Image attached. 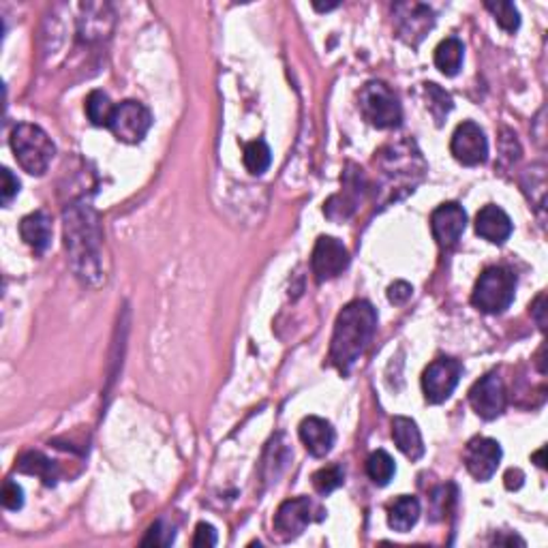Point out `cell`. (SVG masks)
I'll list each match as a JSON object with an SVG mask.
<instances>
[{
	"label": "cell",
	"mask_w": 548,
	"mask_h": 548,
	"mask_svg": "<svg viewBox=\"0 0 548 548\" xmlns=\"http://www.w3.org/2000/svg\"><path fill=\"white\" fill-rule=\"evenodd\" d=\"M242 161H244V168H247L251 174L261 176L268 168H270L272 152H270V148H268L264 140L249 142V144L244 146Z\"/></svg>",
	"instance_id": "cb8c5ba5"
},
{
	"label": "cell",
	"mask_w": 548,
	"mask_h": 548,
	"mask_svg": "<svg viewBox=\"0 0 548 548\" xmlns=\"http://www.w3.org/2000/svg\"><path fill=\"white\" fill-rule=\"evenodd\" d=\"M17 470L28 473V476L41 478L45 487H54L56 480H59V470H56L54 461H50L41 452H26L17 461Z\"/></svg>",
	"instance_id": "7402d4cb"
},
{
	"label": "cell",
	"mask_w": 548,
	"mask_h": 548,
	"mask_svg": "<svg viewBox=\"0 0 548 548\" xmlns=\"http://www.w3.org/2000/svg\"><path fill=\"white\" fill-rule=\"evenodd\" d=\"M174 542V527H168L163 521H157L148 529L146 538L142 540L144 546H169Z\"/></svg>",
	"instance_id": "f1b7e54d"
},
{
	"label": "cell",
	"mask_w": 548,
	"mask_h": 548,
	"mask_svg": "<svg viewBox=\"0 0 548 548\" xmlns=\"http://www.w3.org/2000/svg\"><path fill=\"white\" fill-rule=\"evenodd\" d=\"M3 506L14 512H17L22 506H24V489H22L17 482H14V480H7V482H5Z\"/></svg>",
	"instance_id": "f546056e"
},
{
	"label": "cell",
	"mask_w": 548,
	"mask_h": 548,
	"mask_svg": "<svg viewBox=\"0 0 548 548\" xmlns=\"http://www.w3.org/2000/svg\"><path fill=\"white\" fill-rule=\"evenodd\" d=\"M345 482V471L341 465H328L313 473V487L319 495H330Z\"/></svg>",
	"instance_id": "4316f807"
},
{
	"label": "cell",
	"mask_w": 548,
	"mask_h": 548,
	"mask_svg": "<svg viewBox=\"0 0 548 548\" xmlns=\"http://www.w3.org/2000/svg\"><path fill=\"white\" fill-rule=\"evenodd\" d=\"M216 529L208 523H199L196 529V538H193V546H216Z\"/></svg>",
	"instance_id": "d6a6232c"
},
{
	"label": "cell",
	"mask_w": 548,
	"mask_h": 548,
	"mask_svg": "<svg viewBox=\"0 0 548 548\" xmlns=\"http://www.w3.org/2000/svg\"><path fill=\"white\" fill-rule=\"evenodd\" d=\"M504 480H506V489L507 490H518L523 487L525 473L521 470H507Z\"/></svg>",
	"instance_id": "836d02e7"
},
{
	"label": "cell",
	"mask_w": 548,
	"mask_h": 548,
	"mask_svg": "<svg viewBox=\"0 0 548 548\" xmlns=\"http://www.w3.org/2000/svg\"><path fill=\"white\" fill-rule=\"evenodd\" d=\"M411 294H414V288L405 281H397L388 288V300H390L392 305H405V302L411 298Z\"/></svg>",
	"instance_id": "1f68e13d"
},
{
	"label": "cell",
	"mask_w": 548,
	"mask_h": 548,
	"mask_svg": "<svg viewBox=\"0 0 548 548\" xmlns=\"http://www.w3.org/2000/svg\"><path fill=\"white\" fill-rule=\"evenodd\" d=\"M501 445L490 437H473L465 450V467L478 482H489L501 462Z\"/></svg>",
	"instance_id": "7c38bea8"
},
{
	"label": "cell",
	"mask_w": 548,
	"mask_h": 548,
	"mask_svg": "<svg viewBox=\"0 0 548 548\" xmlns=\"http://www.w3.org/2000/svg\"><path fill=\"white\" fill-rule=\"evenodd\" d=\"M360 112L364 120L377 129H394L401 124V103L384 82H369L360 90Z\"/></svg>",
	"instance_id": "5b68a950"
},
{
	"label": "cell",
	"mask_w": 548,
	"mask_h": 548,
	"mask_svg": "<svg viewBox=\"0 0 548 548\" xmlns=\"http://www.w3.org/2000/svg\"><path fill=\"white\" fill-rule=\"evenodd\" d=\"M420 501L411 495H401L388 506V525L398 534H407V531L418 523L420 518Z\"/></svg>",
	"instance_id": "ffe728a7"
},
{
	"label": "cell",
	"mask_w": 548,
	"mask_h": 548,
	"mask_svg": "<svg viewBox=\"0 0 548 548\" xmlns=\"http://www.w3.org/2000/svg\"><path fill=\"white\" fill-rule=\"evenodd\" d=\"M360 193H362V174L347 171L345 180H342V193L334 196L325 204V215L330 219H347L353 213V208H356Z\"/></svg>",
	"instance_id": "ac0fdd59"
},
{
	"label": "cell",
	"mask_w": 548,
	"mask_h": 548,
	"mask_svg": "<svg viewBox=\"0 0 548 548\" xmlns=\"http://www.w3.org/2000/svg\"><path fill=\"white\" fill-rule=\"evenodd\" d=\"M347 266H350V251L345 249V244L333 236H319L311 255V268L317 281L324 283L336 279L342 270H347Z\"/></svg>",
	"instance_id": "ba28073f"
},
{
	"label": "cell",
	"mask_w": 548,
	"mask_h": 548,
	"mask_svg": "<svg viewBox=\"0 0 548 548\" xmlns=\"http://www.w3.org/2000/svg\"><path fill=\"white\" fill-rule=\"evenodd\" d=\"M467 227V213L456 202H445L431 215L433 238L442 249H452Z\"/></svg>",
	"instance_id": "4fadbf2b"
},
{
	"label": "cell",
	"mask_w": 548,
	"mask_h": 548,
	"mask_svg": "<svg viewBox=\"0 0 548 548\" xmlns=\"http://www.w3.org/2000/svg\"><path fill=\"white\" fill-rule=\"evenodd\" d=\"M298 433H300L302 443H305V448L313 456H317V459L330 454V450H333L334 439H336L333 425H330L328 420L317 418V416H308V418L302 420Z\"/></svg>",
	"instance_id": "9a60e30c"
},
{
	"label": "cell",
	"mask_w": 548,
	"mask_h": 548,
	"mask_svg": "<svg viewBox=\"0 0 548 548\" xmlns=\"http://www.w3.org/2000/svg\"><path fill=\"white\" fill-rule=\"evenodd\" d=\"M20 236L32 251H37V253H43V251L50 247V240H51L50 216L41 213V210H39V213H32V215L24 216V219H22V223H20Z\"/></svg>",
	"instance_id": "d6986e66"
},
{
	"label": "cell",
	"mask_w": 548,
	"mask_h": 548,
	"mask_svg": "<svg viewBox=\"0 0 548 548\" xmlns=\"http://www.w3.org/2000/svg\"><path fill=\"white\" fill-rule=\"evenodd\" d=\"M313 7H315L317 11H333V9L339 7V3H333V5H319V3H315V5H313Z\"/></svg>",
	"instance_id": "d590c367"
},
{
	"label": "cell",
	"mask_w": 548,
	"mask_h": 548,
	"mask_svg": "<svg viewBox=\"0 0 548 548\" xmlns=\"http://www.w3.org/2000/svg\"><path fill=\"white\" fill-rule=\"evenodd\" d=\"M0 176H3V188H0V196H3V206H9L14 202V197L20 193V180L15 178L14 174H11V169L5 168L0 171Z\"/></svg>",
	"instance_id": "4dcf8cb0"
},
{
	"label": "cell",
	"mask_w": 548,
	"mask_h": 548,
	"mask_svg": "<svg viewBox=\"0 0 548 548\" xmlns=\"http://www.w3.org/2000/svg\"><path fill=\"white\" fill-rule=\"evenodd\" d=\"M476 232L490 244H504L512 236V221L499 206L489 204L476 216Z\"/></svg>",
	"instance_id": "2e32d148"
},
{
	"label": "cell",
	"mask_w": 548,
	"mask_h": 548,
	"mask_svg": "<svg viewBox=\"0 0 548 548\" xmlns=\"http://www.w3.org/2000/svg\"><path fill=\"white\" fill-rule=\"evenodd\" d=\"M367 473L377 487H386V484H390L394 473H397V465H394L392 456L386 450H377V452L369 456Z\"/></svg>",
	"instance_id": "d4e9b609"
},
{
	"label": "cell",
	"mask_w": 548,
	"mask_h": 548,
	"mask_svg": "<svg viewBox=\"0 0 548 548\" xmlns=\"http://www.w3.org/2000/svg\"><path fill=\"white\" fill-rule=\"evenodd\" d=\"M11 151H14L20 168L31 176H43L48 171L56 146L41 127L22 123L11 131Z\"/></svg>",
	"instance_id": "3957f363"
},
{
	"label": "cell",
	"mask_w": 548,
	"mask_h": 548,
	"mask_svg": "<svg viewBox=\"0 0 548 548\" xmlns=\"http://www.w3.org/2000/svg\"><path fill=\"white\" fill-rule=\"evenodd\" d=\"M425 93L428 99V110L433 112V116L437 118V123H442L443 116H448V112L452 110V96L445 90L439 88L437 84H425Z\"/></svg>",
	"instance_id": "83f0119b"
},
{
	"label": "cell",
	"mask_w": 548,
	"mask_h": 548,
	"mask_svg": "<svg viewBox=\"0 0 548 548\" xmlns=\"http://www.w3.org/2000/svg\"><path fill=\"white\" fill-rule=\"evenodd\" d=\"M315 510V504H313L308 497H296V499L285 501L277 510V514H274V529H277L285 540L298 538L308 525L317 521V518L313 516Z\"/></svg>",
	"instance_id": "5bb4252c"
},
{
	"label": "cell",
	"mask_w": 548,
	"mask_h": 548,
	"mask_svg": "<svg viewBox=\"0 0 548 548\" xmlns=\"http://www.w3.org/2000/svg\"><path fill=\"white\" fill-rule=\"evenodd\" d=\"M484 7L495 15V22L506 32H516L518 26H521V14H518V9L512 3H506V0L493 3V0H489V3H484Z\"/></svg>",
	"instance_id": "484cf974"
},
{
	"label": "cell",
	"mask_w": 548,
	"mask_h": 548,
	"mask_svg": "<svg viewBox=\"0 0 548 548\" xmlns=\"http://www.w3.org/2000/svg\"><path fill=\"white\" fill-rule=\"evenodd\" d=\"M462 375V364L454 358H437L428 364L422 375V392L428 403L439 405L448 401L459 386Z\"/></svg>",
	"instance_id": "8992f818"
},
{
	"label": "cell",
	"mask_w": 548,
	"mask_h": 548,
	"mask_svg": "<svg viewBox=\"0 0 548 548\" xmlns=\"http://www.w3.org/2000/svg\"><path fill=\"white\" fill-rule=\"evenodd\" d=\"M450 151L459 163L467 165V168H476L489 159V140L476 123L467 120L456 127L452 142H450Z\"/></svg>",
	"instance_id": "9c48e42d"
},
{
	"label": "cell",
	"mask_w": 548,
	"mask_h": 548,
	"mask_svg": "<svg viewBox=\"0 0 548 548\" xmlns=\"http://www.w3.org/2000/svg\"><path fill=\"white\" fill-rule=\"evenodd\" d=\"M534 461L538 462V467H544V450H540V452L534 454Z\"/></svg>",
	"instance_id": "8d00e7d4"
},
{
	"label": "cell",
	"mask_w": 548,
	"mask_h": 548,
	"mask_svg": "<svg viewBox=\"0 0 548 548\" xmlns=\"http://www.w3.org/2000/svg\"><path fill=\"white\" fill-rule=\"evenodd\" d=\"M114 112H116V105L110 101V96L101 90H93L86 99V114H88V120L95 124V127H105L110 129Z\"/></svg>",
	"instance_id": "603a6c76"
},
{
	"label": "cell",
	"mask_w": 548,
	"mask_h": 548,
	"mask_svg": "<svg viewBox=\"0 0 548 548\" xmlns=\"http://www.w3.org/2000/svg\"><path fill=\"white\" fill-rule=\"evenodd\" d=\"M65 236H67V249L71 251L73 268H76L79 277L90 279L99 277V227H96L95 215L88 208H73L67 213L65 223Z\"/></svg>",
	"instance_id": "7a4b0ae2"
},
{
	"label": "cell",
	"mask_w": 548,
	"mask_h": 548,
	"mask_svg": "<svg viewBox=\"0 0 548 548\" xmlns=\"http://www.w3.org/2000/svg\"><path fill=\"white\" fill-rule=\"evenodd\" d=\"M152 127V114L140 101H123L114 112L110 131L118 142L140 144Z\"/></svg>",
	"instance_id": "52a82bcc"
},
{
	"label": "cell",
	"mask_w": 548,
	"mask_h": 548,
	"mask_svg": "<svg viewBox=\"0 0 548 548\" xmlns=\"http://www.w3.org/2000/svg\"><path fill=\"white\" fill-rule=\"evenodd\" d=\"M534 315H535V319H538V325L542 330L546 328V322H544V294L542 296H538V300H535V305H534Z\"/></svg>",
	"instance_id": "e575fe53"
},
{
	"label": "cell",
	"mask_w": 548,
	"mask_h": 548,
	"mask_svg": "<svg viewBox=\"0 0 548 548\" xmlns=\"http://www.w3.org/2000/svg\"><path fill=\"white\" fill-rule=\"evenodd\" d=\"M462 56H465V48L456 37L443 39L435 50V67L443 76L454 78L462 67Z\"/></svg>",
	"instance_id": "44dd1931"
},
{
	"label": "cell",
	"mask_w": 548,
	"mask_h": 548,
	"mask_svg": "<svg viewBox=\"0 0 548 548\" xmlns=\"http://www.w3.org/2000/svg\"><path fill=\"white\" fill-rule=\"evenodd\" d=\"M394 15H397L398 37L409 45H418L425 39V34L431 31L433 24H435L433 9L422 3L394 5Z\"/></svg>",
	"instance_id": "8fae6325"
},
{
	"label": "cell",
	"mask_w": 548,
	"mask_h": 548,
	"mask_svg": "<svg viewBox=\"0 0 548 548\" xmlns=\"http://www.w3.org/2000/svg\"><path fill=\"white\" fill-rule=\"evenodd\" d=\"M392 439L397 448L411 461H418L425 456V442H422L420 428L411 418H398L392 420Z\"/></svg>",
	"instance_id": "e0dca14e"
},
{
	"label": "cell",
	"mask_w": 548,
	"mask_h": 548,
	"mask_svg": "<svg viewBox=\"0 0 548 548\" xmlns=\"http://www.w3.org/2000/svg\"><path fill=\"white\" fill-rule=\"evenodd\" d=\"M514 291H516L514 272L504 266H493L480 274L476 288H473L471 302L478 311L487 313V315H499L506 308H510Z\"/></svg>",
	"instance_id": "277c9868"
},
{
	"label": "cell",
	"mask_w": 548,
	"mask_h": 548,
	"mask_svg": "<svg viewBox=\"0 0 548 548\" xmlns=\"http://www.w3.org/2000/svg\"><path fill=\"white\" fill-rule=\"evenodd\" d=\"M470 403L480 418L495 420L504 414L507 397L506 386L497 373L484 375L470 390Z\"/></svg>",
	"instance_id": "30bf717a"
},
{
	"label": "cell",
	"mask_w": 548,
	"mask_h": 548,
	"mask_svg": "<svg viewBox=\"0 0 548 548\" xmlns=\"http://www.w3.org/2000/svg\"><path fill=\"white\" fill-rule=\"evenodd\" d=\"M377 328V311L367 300H353L339 313L330 341V362L341 375H347L367 352Z\"/></svg>",
	"instance_id": "6da1fadb"
}]
</instances>
